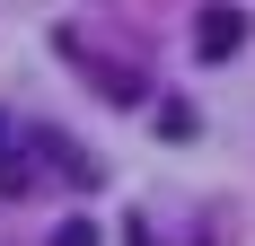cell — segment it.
<instances>
[{"label":"cell","mask_w":255,"mask_h":246,"mask_svg":"<svg viewBox=\"0 0 255 246\" xmlns=\"http://www.w3.org/2000/svg\"><path fill=\"white\" fill-rule=\"evenodd\" d=\"M53 44L71 53L79 71H97V79H106V97H115V106H141V97H150V88H141V71H124V62H97V53H88V44H79V35H71V26H62Z\"/></svg>","instance_id":"obj_1"},{"label":"cell","mask_w":255,"mask_h":246,"mask_svg":"<svg viewBox=\"0 0 255 246\" xmlns=\"http://www.w3.org/2000/svg\"><path fill=\"white\" fill-rule=\"evenodd\" d=\"M238 44H247V9L211 0V9H203V26H194V53H203V62H229Z\"/></svg>","instance_id":"obj_2"},{"label":"cell","mask_w":255,"mask_h":246,"mask_svg":"<svg viewBox=\"0 0 255 246\" xmlns=\"http://www.w3.org/2000/svg\"><path fill=\"white\" fill-rule=\"evenodd\" d=\"M53 246H97V229H88V220H62V229H53Z\"/></svg>","instance_id":"obj_3"}]
</instances>
